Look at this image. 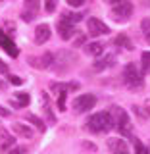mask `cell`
Returning a JSON list of instances; mask_svg holds the SVG:
<instances>
[{
    "label": "cell",
    "mask_w": 150,
    "mask_h": 154,
    "mask_svg": "<svg viewBox=\"0 0 150 154\" xmlns=\"http://www.w3.org/2000/svg\"><path fill=\"white\" fill-rule=\"evenodd\" d=\"M112 127H114V118L108 112L93 114V118H89V122H87V129L93 133H106Z\"/></svg>",
    "instance_id": "cell-1"
},
{
    "label": "cell",
    "mask_w": 150,
    "mask_h": 154,
    "mask_svg": "<svg viewBox=\"0 0 150 154\" xmlns=\"http://www.w3.org/2000/svg\"><path fill=\"white\" fill-rule=\"evenodd\" d=\"M123 83L127 85L129 89H133V91L142 89L144 81H142V75L139 73V69H137L135 64H127V66H125V69H123Z\"/></svg>",
    "instance_id": "cell-2"
},
{
    "label": "cell",
    "mask_w": 150,
    "mask_h": 154,
    "mask_svg": "<svg viewBox=\"0 0 150 154\" xmlns=\"http://www.w3.org/2000/svg\"><path fill=\"white\" fill-rule=\"evenodd\" d=\"M133 14V4L129 0H119V2L112 4V16L118 21H127Z\"/></svg>",
    "instance_id": "cell-3"
},
{
    "label": "cell",
    "mask_w": 150,
    "mask_h": 154,
    "mask_svg": "<svg viewBox=\"0 0 150 154\" xmlns=\"http://www.w3.org/2000/svg\"><path fill=\"white\" fill-rule=\"evenodd\" d=\"M115 114H118V129H119V133H121L123 137H131L133 135V125H131V119H129L127 112L121 110V108H118Z\"/></svg>",
    "instance_id": "cell-4"
},
{
    "label": "cell",
    "mask_w": 150,
    "mask_h": 154,
    "mask_svg": "<svg viewBox=\"0 0 150 154\" xmlns=\"http://www.w3.org/2000/svg\"><path fill=\"white\" fill-rule=\"evenodd\" d=\"M94 104H96L94 94H79L73 102V108H75V112L83 114V112H89L90 108H94Z\"/></svg>",
    "instance_id": "cell-5"
},
{
    "label": "cell",
    "mask_w": 150,
    "mask_h": 154,
    "mask_svg": "<svg viewBox=\"0 0 150 154\" xmlns=\"http://www.w3.org/2000/svg\"><path fill=\"white\" fill-rule=\"evenodd\" d=\"M89 33L93 37H100V35H108L110 29L104 21H100L98 17H90L89 19Z\"/></svg>",
    "instance_id": "cell-6"
},
{
    "label": "cell",
    "mask_w": 150,
    "mask_h": 154,
    "mask_svg": "<svg viewBox=\"0 0 150 154\" xmlns=\"http://www.w3.org/2000/svg\"><path fill=\"white\" fill-rule=\"evenodd\" d=\"M0 46H2V48H4V50H6L12 58H17V56H19V50H17L16 42H14L12 38H10L6 33H4V31H0Z\"/></svg>",
    "instance_id": "cell-7"
},
{
    "label": "cell",
    "mask_w": 150,
    "mask_h": 154,
    "mask_svg": "<svg viewBox=\"0 0 150 154\" xmlns=\"http://www.w3.org/2000/svg\"><path fill=\"white\" fill-rule=\"evenodd\" d=\"M108 148L112 154H129V148L123 139H108Z\"/></svg>",
    "instance_id": "cell-8"
},
{
    "label": "cell",
    "mask_w": 150,
    "mask_h": 154,
    "mask_svg": "<svg viewBox=\"0 0 150 154\" xmlns=\"http://www.w3.org/2000/svg\"><path fill=\"white\" fill-rule=\"evenodd\" d=\"M52 62H54V56L50 54V52H46V54H42L41 58H29V64L35 66V67H50Z\"/></svg>",
    "instance_id": "cell-9"
},
{
    "label": "cell",
    "mask_w": 150,
    "mask_h": 154,
    "mask_svg": "<svg viewBox=\"0 0 150 154\" xmlns=\"http://www.w3.org/2000/svg\"><path fill=\"white\" fill-rule=\"evenodd\" d=\"M48 38H50V27H48L46 23L37 25V29H35V42H38V45H44Z\"/></svg>",
    "instance_id": "cell-10"
},
{
    "label": "cell",
    "mask_w": 150,
    "mask_h": 154,
    "mask_svg": "<svg viewBox=\"0 0 150 154\" xmlns=\"http://www.w3.org/2000/svg\"><path fill=\"white\" fill-rule=\"evenodd\" d=\"M58 33H60V37L62 38H71L73 37V33H75V27H73V23H69V21H66V19H62L60 23H58Z\"/></svg>",
    "instance_id": "cell-11"
},
{
    "label": "cell",
    "mask_w": 150,
    "mask_h": 154,
    "mask_svg": "<svg viewBox=\"0 0 150 154\" xmlns=\"http://www.w3.org/2000/svg\"><path fill=\"white\" fill-rule=\"evenodd\" d=\"M85 52L87 54H90V56H100L104 52V45L102 42H89V45H85Z\"/></svg>",
    "instance_id": "cell-12"
},
{
    "label": "cell",
    "mask_w": 150,
    "mask_h": 154,
    "mask_svg": "<svg viewBox=\"0 0 150 154\" xmlns=\"http://www.w3.org/2000/svg\"><path fill=\"white\" fill-rule=\"evenodd\" d=\"M114 45H118L121 48H127V50H133V42H131V38L127 35H118L114 38Z\"/></svg>",
    "instance_id": "cell-13"
},
{
    "label": "cell",
    "mask_w": 150,
    "mask_h": 154,
    "mask_svg": "<svg viewBox=\"0 0 150 154\" xmlns=\"http://www.w3.org/2000/svg\"><path fill=\"white\" fill-rule=\"evenodd\" d=\"M108 66H114V56H104V58H100V60L94 64V69L100 71V69H104V67H108Z\"/></svg>",
    "instance_id": "cell-14"
},
{
    "label": "cell",
    "mask_w": 150,
    "mask_h": 154,
    "mask_svg": "<svg viewBox=\"0 0 150 154\" xmlns=\"http://www.w3.org/2000/svg\"><path fill=\"white\" fill-rule=\"evenodd\" d=\"M14 131H16L17 135H21V137H25V139H31V129L25 127L23 123H16L14 125Z\"/></svg>",
    "instance_id": "cell-15"
},
{
    "label": "cell",
    "mask_w": 150,
    "mask_h": 154,
    "mask_svg": "<svg viewBox=\"0 0 150 154\" xmlns=\"http://www.w3.org/2000/svg\"><path fill=\"white\" fill-rule=\"evenodd\" d=\"M62 19H66V21H69V23H79L81 19H83V14H71V12H66L64 16H62Z\"/></svg>",
    "instance_id": "cell-16"
},
{
    "label": "cell",
    "mask_w": 150,
    "mask_h": 154,
    "mask_svg": "<svg viewBox=\"0 0 150 154\" xmlns=\"http://www.w3.org/2000/svg\"><path fill=\"white\" fill-rule=\"evenodd\" d=\"M27 119H29V122H31L33 125H35V127L38 129V131H44V129H46V125H44V123H42V122H41V119H38V118H37V116H33V114H29V116H27Z\"/></svg>",
    "instance_id": "cell-17"
},
{
    "label": "cell",
    "mask_w": 150,
    "mask_h": 154,
    "mask_svg": "<svg viewBox=\"0 0 150 154\" xmlns=\"http://www.w3.org/2000/svg\"><path fill=\"white\" fill-rule=\"evenodd\" d=\"M141 62H142V71L144 73H150V52H142Z\"/></svg>",
    "instance_id": "cell-18"
},
{
    "label": "cell",
    "mask_w": 150,
    "mask_h": 154,
    "mask_svg": "<svg viewBox=\"0 0 150 154\" xmlns=\"http://www.w3.org/2000/svg\"><path fill=\"white\" fill-rule=\"evenodd\" d=\"M16 98H17V104L19 106H27L29 104V94L27 93H17Z\"/></svg>",
    "instance_id": "cell-19"
},
{
    "label": "cell",
    "mask_w": 150,
    "mask_h": 154,
    "mask_svg": "<svg viewBox=\"0 0 150 154\" xmlns=\"http://www.w3.org/2000/svg\"><path fill=\"white\" fill-rule=\"evenodd\" d=\"M135 154H150V152L141 141H135Z\"/></svg>",
    "instance_id": "cell-20"
},
{
    "label": "cell",
    "mask_w": 150,
    "mask_h": 154,
    "mask_svg": "<svg viewBox=\"0 0 150 154\" xmlns=\"http://www.w3.org/2000/svg\"><path fill=\"white\" fill-rule=\"evenodd\" d=\"M56 4H58V0H44V10H46L48 14L54 12V10H56Z\"/></svg>",
    "instance_id": "cell-21"
},
{
    "label": "cell",
    "mask_w": 150,
    "mask_h": 154,
    "mask_svg": "<svg viewBox=\"0 0 150 154\" xmlns=\"http://www.w3.org/2000/svg\"><path fill=\"white\" fill-rule=\"evenodd\" d=\"M141 29H142V33H144V35H150V19H142Z\"/></svg>",
    "instance_id": "cell-22"
},
{
    "label": "cell",
    "mask_w": 150,
    "mask_h": 154,
    "mask_svg": "<svg viewBox=\"0 0 150 154\" xmlns=\"http://www.w3.org/2000/svg\"><path fill=\"white\" fill-rule=\"evenodd\" d=\"M66 96H67V93H62V96L58 98V108L60 110H66Z\"/></svg>",
    "instance_id": "cell-23"
},
{
    "label": "cell",
    "mask_w": 150,
    "mask_h": 154,
    "mask_svg": "<svg viewBox=\"0 0 150 154\" xmlns=\"http://www.w3.org/2000/svg\"><path fill=\"white\" fill-rule=\"evenodd\" d=\"M69 6H73V8H79V6H83V4L87 2V0H66Z\"/></svg>",
    "instance_id": "cell-24"
},
{
    "label": "cell",
    "mask_w": 150,
    "mask_h": 154,
    "mask_svg": "<svg viewBox=\"0 0 150 154\" xmlns=\"http://www.w3.org/2000/svg\"><path fill=\"white\" fill-rule=\"evenodd\" d=\"M10 83H12V85H21L23 79H21V77H17V75H10Z\"/></svg>",
    "instance_id": "cell-25"
},
{
    "label": "cell",
    "mask_w": 150,
    "mask_h": 154,
    "mask_svg": "<svg viewBox=\"0 0 150 154\" xmlns=\"http://www.w3.org/2000/svg\"><path fill=\"white\" fill-rule=\"evenodd\" d=\"M21 152H25V148H19V146H17V148H12L8 154H21Z\"/></svg>",
    "instance_id": "cell-26"
},
{
    "label": "cell",
    "mask_w": 150,
    "mask_h": 154,
    "mask_svg": "<svg viewBox=\"0 0 150 154\" xmlns=\"http://www.w3.org/2000/svg\"><path fill=\"white\" fill-rule=\"evenodd\" d=\"M6 71H8V66L4 64L2 60H0V73H6Z\"/></svg>",
    "instance_id": "cell-27"
},
{
    "label": "cell",
    "mask_w": 150,
    "mask_h": 154,
    "mask_svg": "<svg viewBox=\"0 0 150 154\" xmlns=\"http://www.w3.org/2000/svg\"><path fill=\"white\" fill-rule=\"evenodd\" d=\"M0 116H2V118H6V116H10V112L6 108H2V106H0Z\"/></svg>",
    "instance_id": "cell-28"
},
{
    "label": "cell",
    "mask_w": 150,
    "mask_h": 154,
    "mask_svg": "<svg viewBox=\"0 0 150 154\" xmlns=\"http://www.w3.org/2000/svg\"><path fill=\"white\" fill-rule=\"evenodd\" d=\"M146 41H148V42H150V35H146Z\"/></svg>",
    "instance_id": "cell-29"
}]
</instances>
